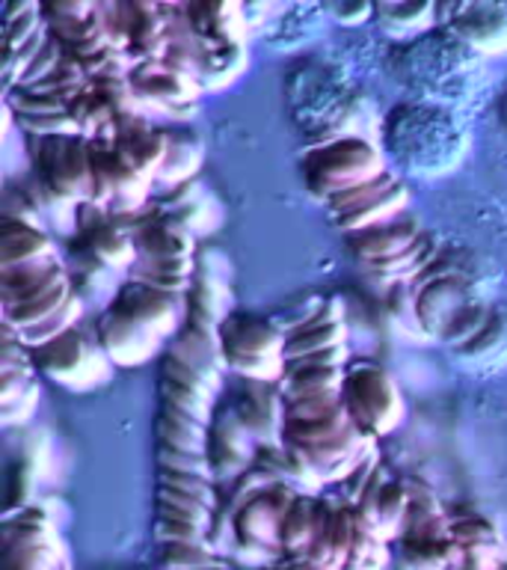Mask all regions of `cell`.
Returning <instances> with one entry per match:
<instances>
[{
	"instance_id": "cell-1",
	"label": "cell",
	"mask_w": 507,
	"mask_h": 570,
	"mask_svg": "<svg viewBox=\"0 0 507 570\" xmlns=\"http://www.w3.org/2000/svg\"><path fill=\"white\" fill-rule=\"evenodd\" d=\"M380 149L400 178H443L460 167L469 134L451 107L400 101L380 119Z\"/></svg>"
},
{
	"instance_id": "cell-2",
	"label": "cell",
	"mask_w": 507,
	"mask_h": 570,
	"mask_svg": "<svg viewBox=\"0 0 507 570\" xmlns=\"http://www.w3.org/2000/svg\"><path fill=\"white\" fill-rule=\"evenodd\" d=\"M484 57L457 39L451 30L434 27L430 33L412 42L395 45L389 53V75L400 89H407L412 101L451 107L475 92V80Z\"/></svg>"
},
{
	"instance_id": "cell-3",
	"label": "cell",
	"mask_w": 507,
	"mask_h": 570,
	"mask_svg": "<svg viewBox=\"0 0 507 570\" xmlns=\"http://www.w3.org/2000/svg\"><path fill=\"white\" fill-rule=\"evenodd\" d=\"M285 98L294 125L306 137V146L341 137H368L362 131L368 101L359 89L350 87L345 71L336 69L332 62L318 57L297 62L285 80Z\"/></svg>"
},
{
	"instance_id": "cell-4",
	"label": "cell",
	"mask_w": 507,
	"mask_h": 570,
	"mask_svg": "<svg viewBox=\"0 0 507 570\" xmlns=\"http://www.w3.org/2000/svg\"><path fill=\"white\" fill-rule=\"evenodd\" d=\"M125 223L133 232L137 249H140V258L128 279L187 297L196 274V258H199V247H196L199 238L193 232H187L181 223L160 214L151 205Z\"/></svg>"
},
{
	"instance_id": "cell-5",
	"label": "cell",
	"mask_w": 507,
	"mask_h": 570,
	"mask_svg": "<svg viewBox=\"0 0 507 570\" xmlns=\"http://www.w3.org/2000/svg\"><path fill=\"white\" fill-rule=\"evenodd\" d=\"M302 185L315 203L327 205L332 196L368 185L389 173L380 142L368 137H341L318 146H302L300 151Z\"/></svg>"
},
{
	"instance_id": "cell-6",
	"label": "cell",
	"mask_w": 507,
	"mask_h": 570,
	"mask_svg": "<svg viewBox=\"0 0 507 570\" xmlns=\"http://www.w3.org/2000/svg\"><path fill=\"white\" fill-rule=\"evenodd\" d=\"M220 351L231 377L252 383H279L288 365L285 356V330L274 321V315L235 309L222 321Z\"/></svg>"
},
{
	"instance_id": "cell-7",
	"label": "cell",
	"mask_w": 507,
	"mask_h": 570,
	"mask_svg": "<svg viewBox=\"0 0 507 570\" xmlns=\"http://www.w3.org/2000/svg\"><path fill=\"white\" fill-rule=\"evenodd\" d=\"M341 407H345L350 425L359 428L374 443L395 434L407 419V404H404L398 381L391 377L389 368H382L380 363L365 360V356H354L345 365Z\"/></svg>"
},
{
	"instance_id": "cell-8",
	"label": "cell",
	"mask_w": 507,
	"mask_h": 570,
	"mask_svg": "<svg viewBox=\"0 0 507 570\" xmlns=\"http://www.w3.org/2000/svg\"><path fill=\"white\" fill-rule=\"evenodd\" d=\"M302 490L291 481H270L252 497L229 508V534L235 550H240L247 559L270 564L282 552H279V529H282V517L294 499L300 497Z\"/></svg>"
},
{
	"instance_id": "cell-9",
	"label": "cell",
	"mask_w": 507,
	"mask_h": 570,
	"mask_svg": "<svg viewBox=\"0 0 507 570\" xmlns=\"http://www.w3.org/2000/svg\"><path fill=\"white\" fill-rule=\"evenodd\" d=\"M33 363L42 377L69 392L101 390L116 368L98 342L96 330H83V324L48 345L36 347Z\"/></svg>"
},
{
	"instance_id": "cell-10",
	"label": "cell",
	"mask_w": 507,
	"mask_h": 570,
	"mask_svg": "<svg viewBox=\"0 0 507 570\" xmlns=\"http://www.w3.org/2000/svg\"><path fill=\"white\" fill-rule=\"evenodd\" d=\"M27 158L30 173L42 181L51 194L71 205L89 203L92 187V142L78 134L60 137H27Z\"/></svg>"
},
{
	"instance_id": "cell-11",
	"label": "cell",
	"mask_w": 507,
	"mask_h": 570,
	"mask_svg": "<svg viewBox=\"0 0 507 570\" xmlns=\"http://www.w3.org/2000/svg\"><path fill=\"white\" fill-rule=\"evenodd\" d=\"M66 556L51 517L39 505L7 511L0 570H62Z\"/></svg>"
},
{
	"instance_id": "cell-12",
	"label": "cell",
	"mask_w": 507,
	"mask_h": 570,
	"mask_svg": "<svg viewBox=\"0 0 507 570\" xmlns=\"http://www.w3.org/2000/svg\"><path fill=\"white\" fill-rule=\"evenodd\" d=\"M324 208H327L341 235H354V232H365L407 214L409 187L398 173L389 169V173H382L380 178H374L368 185H359L354 190L332 196Z\"/></svg>"
},
{
	"instance_id": "cell-13",
	"label": "cell",
	"mask_w": 507,
	"mask_h": 570,
	"mask_svg": "<svg viewBox=\"0 0 507 570\" xmlns=\"http://www.w3.org/2000/svg\"><path fill=\"white\" fill-rule=\"evenodd\" d=\"M42 399V374L36 372L33 351H27L9 327L0 338V425L21 428L33 419Z\"/></svg>"
},
{
	"instance_id": "cell-14",
	"label": "cell",
	"mask_w": 507,
	"mask_h": 570,
	"mask_svg": "<svg viewBox=\"0 0 507 570\" xmlns=\"http://www.w3.org/2000/svg\"><path fill=\"white\" fill-rule=\"evenodd\" d=\"M128 83L146 114H163L176 122H190L199 98L205 96L193 75L169 66L167 60L133 66Z\"/></svg>"
},
{
	"instance_id": "cell-15",
	"label": "cell",
	"mask_w": 507,
	"mask_h": 570,
	"mask_svg": "<svg viewBox=\"0 0 507 570\" xmlns=\"http://www.w3.org/2000/svg\"><path fill=\"white\" fill-rule=\"evenodd\" d=\"M256 452L258 443L243 428L231 401L222 392V399L217 401V407L208 419V431H205V463H208L213 484L217 488L235 484L256 463Z\"/></svg>"
},
{
	"instance_id": "cell-16",
	"label": "cell",
	"mask_w": 507,
	"mask_h": 570,
	"mask_svg": "<svg viewBox=\"0 0 507 570\" xmlns=\"http://www.w3.org/2000/svg\"><path fill=\"white\" fill-rule=\"evenodd\" d=\"M436 24L451 30L478 57L507 53V3H487V0L436 3Z\"/></svg>"
},
{
	"instance_id": "cell-17",
	"label": "cell",
	"mask_w": 507,
	"mask_h": 570,
	"mask_svg": "<svg viewBox=\"0 0 507 570\" xmlns=\"http://www.w3.org/2000/svg\"><path fill=\"white\" fill-rule=\"evenodd\" d=\"M285 356L288 363L318 360V363L347 365L354 360L347 347V318L341 297H327L318 315H311L306 324L285 336Z\"/></svg>"
},
{
	"instance_id": "cell-18",
	"label": "cell",
	"mask_w": 507,
	"mask_h": 570,
	"mask_svg": "<svg viewBox=\"0 0 507 570\" xmlns=\"http://www.w3.org/2000/svg\"><path fill=\"white\" fill-rule=\"evenodd\" d=\"M107 306L133 324H140L142 330H149L151 336L163 338L167 345L187 324V301L181 294L160 292L133 279H125Z\"/></svg>"
},
{
	"instance_id": "cell-19",
	"label": "cell",
	"mask_w": 507,
	"mask_h": 570,
	"mask_svg": "<svg viewBox=\"0 0 507 570\" xmlns=\"http://www.w3.org/2000/svg\"><path fill=\"white\" fill-rule=\"evenodd\" d=\"M78 244L96 262H101L107 271H113L125 279H128L137 258H140L137 238L128 229V223L116 220L113 214L98 212V208H89V205H80L78 212Z\"/></svg>"
},
{
	"instance_id": "cell-20",
	"label": "cell",
	"mask_w": 507,
	"mask_h": 570,
	"mask_svg": "<svg viewBox=\"0 0 507 570\" xmlns=\"http://www.w3.org/2000/svg\"><path fill=\"white\" fill-rule=\"evenodd\" d=\"M229 262L217 249H199L196 274L187 292V321L199 327L220 330V324L238 309L231 303Z\"/></svg>"
},
{
	"instance_id": "cell-21",
	"label": "cell",
	"mask_w": 507,
	"mask_h": 570,
	"mask_svg": "<svg viewBox=\"0 0 507 570\" xmlns=\"http://www.w3.org/2000/svg\"><path fill=\"white\" fill-rule=\"evenodd\" d=\"M380 463L365 481L362 493L356 497L354 508L359 520H362L374 534H380L382 541L395 543L400 538L404 520L409 511V481L395 479V475H382Z\"/></svg>"
},
{
	"instance_id": "cell-22",
	"label": "cell",
	"mask_w": 507,
	"mask_h": 570,
	"mask_svg": "<svg viewBox=\"0 0 507 570\" xmlns=\"http://www.w3.org/2000/svg\"><path fill=\"white\" fill-rule=\"evenodd\" d=\"M7 51H3V92L21 83V75L27 66L33 62V57L44 48V42L51 39L48 21H44L42 3H9L7 18Z\"/></svg>"
},
{
	"instance_id": "cell-23",
	"label": "cell",
	"mask_w": 507,
	"mask_h": 570,
	"mask_svg": "<svg viewBox=\"0 0 507 570\" xmlns=\"http://www.w3.org/2000/svg\"><path fill=\"white\" fill-rule=\"evenodd\" d=\"M226 399L258 445H282L285 395L279 383L238 381L235 390L226 392Z\"/></svg>"
},
{
	"instance_id": "cell-24",
	"label": "cell",
	"mask_w": 507,
	"mask_h": 570,
	"mask_svg": "<svg viewBox=\"0 0 507 570\" xmlns=\"http://www.w3.org/2000/svg\"><path fill=\"white\" fill-rule=\"evenodd\" d=\"M451 538L457 543V570H505L507 568V541L487 514L475 508L454 514L451 511Z\"/></svg>"
},
{
	"instance_id": "cell-25",
	"label": "cell",
	"mask_w": 507,
	"mask_h": 570,
	"mask_svg": "<svg viewBox=\"0 0 507 570\" xmlns=\"http://www.w3.org/2000/svg\"><path fill=\"white\" fill-rule=\"evenodd\" d=\"M92 330H96L105 354L110 356V363L119 365V368H137V365H146L151 360H160L169 347L163 338L151 336L149 330H142L140 324H133L110 306L98 312Z\"/></svg>"
},
{
	"instance_id": "cell-26",
	"label": "cell",
	"mask_w": 507,
	"mask_h": 570,
	"mask_svg": "<svg viewBox=\"0 0 507 570\" xmlns=\"http://www.w3.org/2000/svg\"><path fill=\"white\" fill-rule=\"evenodd\" d=\"M425 223L418 220L416 214H400L395 220L380 223L365 232H354L345 235L347 247L356 256V262L365 267V274L380 271L382 265H389L395 258H400L421 235H425Z\"/></svg>"
},
{
	"instance_id": "cell-27",
	"label": "cell",
	"mask_w": 507,
	"mask_h": 570,
	"mask_svg": "<svg viewBox=\"0 0 507 570\" xmlns=\"http://www.w3.org/2000/svg\"><path fill=\"white\" fill-rule=\"evenodd\" d=\"M151 208H158L160 214L181 223L187 232H193L196 238H208L222 220L220 205L199 178L172 187V190H163V194H155Z\"/></svg>"
},
{
	"instance_id": "cell-28",
	"label": "cell",
	"mask_w": 507,
	"mask_h": 570,
	"mask_svg": "<svg viewBox=\"0 0 507 570\" xmlns=\"http://www.w3.org/2000/svg\"><path fill=\"white\" fill-rule=\"evenodd\" d=\"M62 258L51 232L39 229L33 223L18 220L12 214L0 217V271H18V267L44 265Z\"/></svg>"
},
{
	"instance_id": "cell-29",
	"label": "cell",
	"mask_w": 507,
	"mask_h": 570,
	"mask_svg": "<svg viewBox=\"0 0 507 570\" xmlns=\"http://www.w3.org/2000/svg\"><path fill=\"white\" fill-rule=\"evenodd\" d=\"M181 18L205 45H247L249 21L240 3H181Z\"/></svg>"
},
{
	"instance_id": "cell-30",
	"label": "cell",
	"mask_w": 507,
	"mask_h": 570,
	"mask_svg": "<svg viewBox=\"0 0 507 570\" xmlns=\"http://www.w3.org/2000/svg\"><path fill=\"white\" fill-rule=\"evenodd\" d=\"M160 137H163V160H160L158 178H155V194L193 181L199 176V167L205 164L202 137L190 128L169 125V128H160Z\"/></svg>"
},
{
	"instance_id": "cell-31",
	"label": "cell",
	"mask_w": 507,
	"mask_h": 570,
	"mask_svg": "<svg viewBox=\"0 0 507 570\" xmlns=\"http://www.w3.org/2000/svg\"><path fill=\"white\" fill-rule=\"evenodd\" d=\"M327 18V7H318V3H311V7H306V3L270 7V16L261 24V36L276 51H297L324 30Z\"/></svg>"
},
{
	"instance_id": "cell-32",
	"label": "cell",
	"mask_w": 507,
	"mask_h": 570,
	"mask_svg": "<svg viewBox=\"0 0 507 570\" xmlns=\"http://www.w3.org/2000/svg\"><path fill=\"white\" fill-rule=\"evenodd\" d=\"M249 62L247 45H193V78L202 92H220L243 75Z\"/></svg>"
},
{
	"instance_id": "cell-33",
	"label": "cell",
	"mask_w": 507,
	"mask_h": 570,
	"mask_svg": "<svg viewBox=\"0 0 507 570\" xmlns=\"http://www.w3.org/2000/svg\"><path fill=\"white\" fill-rule=\"evenodd\" d=\"M66 283H71V274L69 262H62V258L33 267H18V271H0V306H16V303L53 292Z\"/></svg>"
},
{
	"instance_id": "cell-34",
	"label": "cell",
	"mask_w": 507,
	"mask_h": 570,
	"mask_svg": "<svg viewBox=\"0 0 507 570\" xmlns=\"http://www.w3.org/2000/svg\"><path fill=\"white\" fill-rule=\"evenodd\" d=\"M320 520H324V497L302 490L282 517L279 552L282 556H306L311 543H315V538H318Z\"/></svg>"
},
{
	"instance_id": "cell-35",
	"label": "cell",
	"mask_w": 507,
	"mask_h": 570,
	"mask_svg": "<svg viewBox=\"0 0 507 570\" xmlns=\"http://www.w3.org/2000/svg\"><path fill=\"white\" fill-rule=\"evenodd\" d=\"M374 24L395 42H412L418 36L430 33L436 24V3H398L380 0L374 3Z\"/></svg>"
},
{
	"instance_id": "cell-36",
	"label": "cell",
	"mask_w": 507,
	"mask_h": 570,
	"mask_svg": "<svg viewBox=\"0 0 507 570\" xmlns=\"http://www.w3.org/2000/svg\"><path fill=\"white\" fill-rule=\"evenodd\" d=\"M395 570H457V543L454 538H398L391 543Z\"/></svg>"
},
{
	"instance_id": "cell-37",
	"label": "cell",
	"mask_w": 507,
	"mask_h": 570,
	"mask_svg": "<svg viewBox=\"0 0 507 570\" xmlns=\"http://www.w3.org/2000/svg\"><path fill=\"white\" fill-rule=\"evenodd\" d=\"M457 360L466 365H496L507 356V312L493 309L489 321L480 327V333L471 342L454 351Z\"/></svg>"
},
{
	"instance_id": "cell-38",
	"label": "cell",
	"mask_w": 507,
	"mask_h": 570,
	"mask_svg": "<svg viewBox=\"0 0 507 570\" xmlns=\"http://www.w3.org/2000/svg\"><path fill=\"white\" fill-rule=\"evenodd\" d=\"M359 517V514H356ZM391 568V543L374 534L362 520H356V534L345 570H389Z\"/></svg>"
},
{
	"instance_id": "cell-39",
	"label": "cell",
	"mask_w": 507,
	"mask_h": 570,
	"mask_svg": "<svg viewBox=\"0 0 507 570\" xmlns=\"http://www.w3.org/2000/svg\"><path fill=\"white\" fill-rule=\"evenodd\" d=\"M220 556L208 541H167L160 543V568L167 570H196L208 568Z\"/></svg>"
},
{
	"instance_id": "cell-40",
	"label": "cell",
	"mask_w": 507,
	"mask_h": 570,
	"mask_svg": "<svg viewBox=\"0 0 507 570\" xmlns=\"http://www.w3.org/2000/svg\"><path fill=\"white\" fill-rule=\"evenodd\" d=\"M327 16L341 27L371 24L374 3H362V0H341V3H327Z\"/></svg>"
},
{
	"instance_id": "cell-41",
	"label": "cell",
	"mask_w": 507,
	"mask_h": 570,
	"mask_svg": "<svg viewBox=\"0 0 507 570\" xmlns=\"http://www.w3.org/2000/svg\"><path fill=\"white\" fill-rule=\"evenodd\" d=\"M505 122H507V92H505Z\"/></svg>"
},
{
	"instance_id": "cell-42",
	"label": "cell",
	"mask_w": 507,
	"mask_h": 570,
	"mask_svg": "<svg viewBox=\"0 0 507 570\" xmlns=\"http://www.w3.org/2000/svg\"><path fill=\"white\" fill-rule=\"evenodd\" d=\"M142 570H167V568H142Z\"/></svg>"
},
{
	"instance_id": "cell-43",
	"label": "cell",
	"mask_w": 507,
	"mask_h": 570,
	"mask_svg": "<svg viewBox=\"0 0 507 570\" xmlns=\"http://www.w3.org/2000/svg\"><path fill=\"white\" fill-rule=\"evenodd\" d=\"M505 570H507V568H505Z\"/></svg>"
}]
</instances>
